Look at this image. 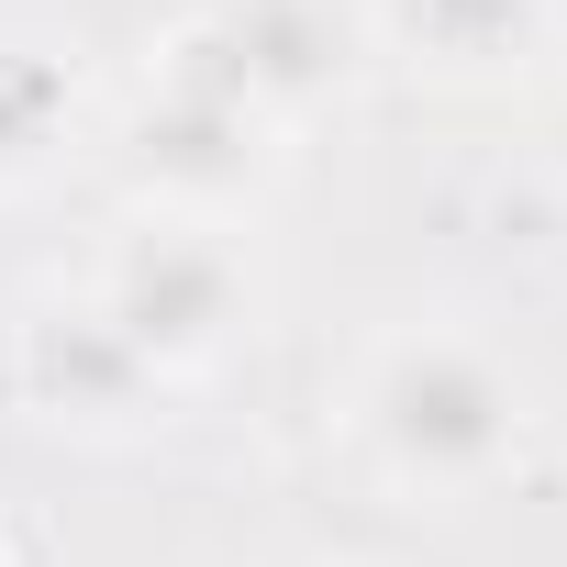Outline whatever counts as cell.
Instances as JSON below:
<instances>
[{
	"mask_svg": "<svg viewBox=\"0 0 567 567\" xmlns=\"http://www.w3.org/2000/svg\"><path fill=\"white\" fill-rule=\"evenodd\" d=\"M0 567H12V534H0Z\"/></svg>",
	"mask_w": 567,
	"mask_h": 567,
	"instance_id": "ba28073f",
	"label": "cell"
},
{
	"mask_svg": "<svg viewBox=\"0 0 567 567\" xmlns=\"http://www.w3.org/2000/svg\"><path fill=\"white\" fill-rule=\"evenodd\" d=\"M534 12H545V0H401V23H412L445 68H489V56L534 45Z\"/></svg>",
	"mask_w": 567,
	"mask_h": 567,
	"instance_id": "52a82bcc",
	"label": "cell"
},
{
	"mask_svg": "<svg viewBox=\"0 0 567 567\" xmlns=\"http://www.w3.org/2000/svg\"><path fill=\"white\" fill-rule=\"evenodd\" d=\"M346 434L357 456L412 489V501H478L489 478L523 467V434H534V390L456 323H412L390 334L357 390H346Z\"/></svg>",
	"mask_w": 567,
	"mask_h": 567,
	"instance_id": "6da1fadb",
	"label": "cell"
},
{
	"mask_svg": "<svg viewBox=\"0 0 567 567\" xmlns=\"http://www.w3.org/2000/svg\"><path fill=\"white\" fill-rule=\"evenodd\" d=\"M278 134H290V123H267L256 101L156 90V79H145V101H134V123H123L112 156H123V178H134L145 212H167V223H234L245 200H267Z\"/></svg>",
	"mask_w": 567,
	"mask_h": 567,
	"instance_id": "3957f363",
	"label": "cell"
},
{
	"mask_svg": "<svg viewBox=\"0 0 567 567\" xmlns=\"http://www.w3.org/2000/svg\"><path fill=\"white\" fill-rule=\"evenodd\" d=\"M12 401L56 434H145L167 412V379L90 301H34L12 323Z\"/></svg>",
	"mask_w": 567,
	"mask_h": 567,
	"instance_id": "277c9868",
	"label": "cell"
},
{
	"mask_svg": "<svg viewBox=\"0 0 567 567\" xmlns=\"http://www.w3.org/2000/svg\"><path fill=\"white\" fill-rule=\"evenodd\" d=\"M68 145H79V68L34 34H0V200L56 178Z\"/></svg>",
	"mask_w": 567,
	"mask_h": 567,
	"instance_id": "8992f818",
	"label": "cell"
},
{
	"mask_svg": "<svg viewBox=\"0 0 567 567\" xmlns=\"http://www.w3.org/2000/svg\"><path fill=\"white\" fill-rule=\"evenodd\" d=\"M200 34L223 45L234 90H245L267 123H301V112L346 101L357 68H368V34H357L346 0H212Z\"/></svg>",
	"mask_w": 567,
	"mask_h": 567,
	"instance_id": "5b68a950",
	"label": "cell"
},
{
	"mask_svg": "<svg viewBox=\"0 0 567 567\" xmlns=\"http://www.w3.org/2000/svg\"><path fill=\"white\" fill-rule=\"evenodd\" d=\"M79 301H90V312L178 390V379H212V368L245 346V323H256V278H245V256H234L223 223L134 212V223L101 245V267H90Z\"/></svg>",
	"mask_w": 567,
	"mask_h": 567,
	"instance_id": "7a4b0ae2",
	"label": "cell"
}]
</instances>
